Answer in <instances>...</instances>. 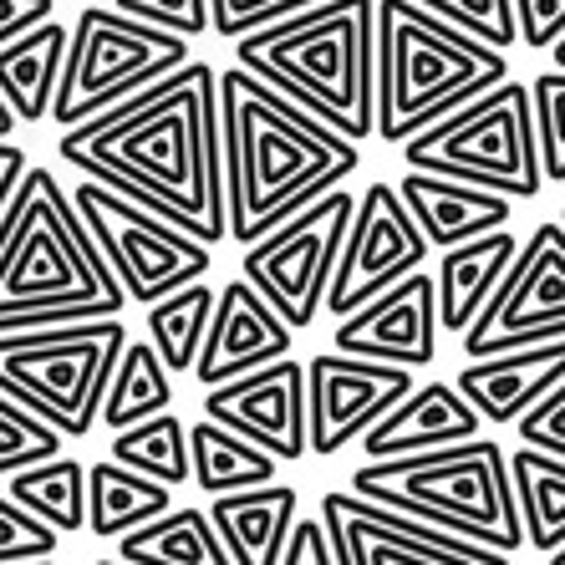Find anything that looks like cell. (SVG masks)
<instances>
[{
  "label": "cell",
  "instance_id": "12",
  "mask_svg": "<svg viewBox=\"0 0 565 565\" xmlns=\"http://www.w3.org/2000/svg\"><path fill=\"white\" fill-rule=\"evenodd\" d=\"M565 337V224L540 220L520 239L510 270L463 331V362L520 352Z\"/></svg>",
  "mask_w": 565,
  "mask_h": 565
},
{
  "label": "cell",
  "instance_id": "20",
  "mask_svg": "<svg viewBox=\"0 0 565 565\" xmlns=\"http://www.w3.org/2000/svg\"><path fill=\"white\" fill-rule=\"evenodd\" d=\"M393 189H397V199H403V210L413 214V224H418V235L428 250H454L463 239L510 230V214H514V204L504 194L459 184V179H438V173L408 169Z\"/></svg>",
  "mask_w": 565,
  "mask_h": 565
},
{
  "label": "cell",
  "instance_id": "7",
  "mask_svg": "<svg viewBox=\"0 0 565 565\" xmlns=\"http://www.w3.org/2000/svg\"><path fill=\"white\" fill-rule=\"evenodd\" d=\"M403 148V163L413 173H438L459 184L489 189V194L535 199L545 189L530 132V87L520 77H504L484 97L463 103L459 113L418 128Z\"/></svg>",
  "mask_w": 565,
  "mask_h": 565
},
{
  "label": "cell",
  "instance_id": "36",
  "mask_svg": "<svg viewBox=\"0 0 565 565\" xmlns=\"http://www.w3.org/2000/svg\"><path fill=\"white\" fill-rule=\"evenodd\" d=\"M210 6V31L214 36H250V31H265L276 26V21H286V15H301L311 11V6H321V0H204Z\"/></svg>",
  "mask_w": 565,
  "mask_h": 565
},
{
  "label": "cell",
  "instance_id": "35",
  "mask_svg": "<svg viewBox=\"0 0 565 565\" xmlns=\"http://www.w3.org/2000/svg\"><path fill=\"white\" fill-rule=\"evenodd\" d=\"M418 11H428L434 21L463 31V36L484 41L489 52H510L514 46V15L510 0H413Z\"/></svg>",
  "mask_w": 565,
  "mask_h": 565
},
{
  "label": "cell",
  "instance_id": "39",
  "mask_svg": "<svg viewBox=\"0 0 565 565\" xmlns=\"http://www.w3.org/2000/svg\"><path fill=\"white\" fill-rule=\"evenodd\" d=\"M514 434H520V448H535V454L565 459V382L545 387V393L514 418Z\"/></svg>",
  "mask_w": 565,
  "mask_h": 565
},
{
  "label": "cell",
  "instance_id": "5",
  "mask_svg": "<svg viewBox=\"0 0 565 565\" xmlns=\"http://www.w3.org/2000/svg\"><path fill=\"white\" fill-rule=\"evenodd\" d=\"M372 56H377L372 132L393 148L510 77L504 52H489L484 41L434 21L413 0H377Z\"/></svg>",
  "mask_w": 565,
  "mask_h": 565
},
{
  "label": "cell",
  "instance_id": "33",
  "mask_svg": "<svg viewBox=\"0 0 565 565\" xmlns=\"http://www.w3.org/2000/svg\"><path fill=\"white\" fill-rule=\"evenodd\" d=\"M530 87V132H535V158L540 179L565 184V72L555 56L551 72H540Z\"/></svg>",
  "mask_w": 565,
  "mask_h": 565
},
{
  "label": "cell",
  "instance_id": "21",
  "mask_svg": "<svg viewBox=\"0 0 565 565\" xmlns=\"http://www.w3.org/2000/svg\"><path fill=\"white\" fill-rule=\"evenodd\" d=\"M555 382H565V337L463 362L454 377V393L479 413V423H514Z\"/></svg>",
  "mask_w": 565,
  "mask_h": 565
},
{
  "label": "cell",
  "instance_id": "28",
  "mask_svg": "<svg viewBox=\"0 0 565 565\" xmlns=\"http://www.w3.org/2000/svg\"><path fill=\"white\" fill-rule=\"evenodd\" d=\"M158 413H173V372L163 367L153 356V347L138 337V342H122L118 362L107 372V387H103V403H97V418L122 434L132 423L158 418Z\"/></svg>",
  "mask_w": 565,
  "mask_h": 565
},
{
  "label": "cell",
  "instance_id": "40",
  "mask_svg": "<svg viewBox=\"0 0 565 565\" xmlns=\"http://www.w3.org/2000/svg\"><path fill=\"white\" fill-rule=\"evenodd\" d=\"M514 41H525L530 52H555L565 26V0H510Z\"/></svg>",
  "mask_w": 565,
  "mask_h": 565
},
{
  "label": "cell",
  "instance_id": "8",
  "mask_svg": "<svg viewBox=\"0 0 565 565\" xmlns=\"http://www.w3.org/2000/svg\"><path fill=\"white\" fill-rule=\"evenodd\" d=\"M122 342H128V327L118 316L6 331L0 337V393L31 408L62 438H87Z\"/></svg>",
  "mask_w": 565,
  "mask_h": 565
},
{
  "label": "cell",
  "instance_id": "17",
  "mask_svg": "<svg viewBox=\"0 0 565 565\" xmlns=\"http://www.w3.org/2000/svg\"><path fill=\"white\" fill-rule=\"evenodd\" d=\"M331 352L356 356V362H393V367H428L438 356V306L434 276L413 270L408 280L387 286L367 306L337 321Z\"/></svg>",
  "mask_w": 565,
  "mask_h": 565
},
{
  "label": "cell",
  "instance_id": "10",
  "mask_svg": "<svg viewBox=\"0 0 565 565\" xmlns=\"http://www.w3.org/2000/svg\"><path fill=\"white\" fill-rule=\"evenodd\" d=\"M66 199H72L82 230L93 235L97 255H103V265L113 270L118 290L128 296V306L132 301L153 306V301H163V296H173L179 286H189V280L210 276L214 255L204 250L199 239L179 235L169 220L138 210L132 199L113 194V189L93 184V179H82Z\"/></svg>",
  "mask_w": 565,
  "mask_h": 565
},
{
  "label": "cell",
  "instance_id": "44",
  "mask_svg": "<svg viewBox=\"0 0 565 565\" xmlns=\"http://www.w3.org/2000/svg\"><path fill=\"white\" fill-rule=\"evenodd\" d=\"M11 132H15V118H11V107L0 103V143H6V138H11Z\"/></svg>",
  "mask_w": 565,
  "mask_h": 565
},
{
  "label": "cell",
  "instance_id": "24",
  "mask_svg": "<svg viewBox=\"0 0 565 565\" xmlns=\"http://www.w3.org/2000/svg\"><path fill=\"white\" fill-rule=\"evenodd\" d=\"M62 56H66V26L56 15L41 21L36 31H26V36H15L11 46H0V103L11 107L15 122L52 118Z\"/></svg>",
  "mask_w": 565,
  "mask_h": 565
},
{
  "label": "cell",
  "instance_id": "43",
  "mask_svg": "<svg viewBox=\"0 0 565 565\" xmlns=\"http://www.w3.org/2000/svg\"><path fill=\"white\" fill-rule=\"evenodd\" d=\"M26 148L15 143V138H6L0 143V214H6V204H11V194H15V184H21V173H26Z\"/></svg>",
  "mask_w": 565,
  "mask_h": 565
},
{
  "label": "cell",
  "instance_id": "15",
  "mask_svg": "<svg viewBox=\"0 0 565 565\" xmlns=\"http://www.w3.org/2000/svg\"><path fill=\"white\" fill-rule=\"evenodd\" d=\"M327 545L337 555V565H510V555L469 545L454 530H438L428 520H413L393 530L382 525V510L372 500H356L352 489H331L321 494L316 510Z\"/></svg>",
  "mask_w": 565,
  "mask_h": 565
},
{
  "label": "cell",
  "instance_id": "6",
  "mask_svg": "<svg viewBox=\"0 0 565 565\" xmlns=\"http://www.w3.org/2000/svg\"><path fill=\"white\" fill-rule=\"evenodd\" d=\"M352 494L372 500L382 510L413 514L438 530H454L469 545L514 555L525 540L514 525L510 473H504V448L489 438L448 444L413 459H377L352 469Z\"/></svg>",
  "mask_w": 565,
  "mask_h": 565
},
{
  "label": "cell",
  "instance_id": "19",
  "mask_svg": "<svg viewBox=\"0 0 565 565\" xmlns=\"http://www.w3.org/2000/svg\"><path fill=\"white\" fill-rule=\"evenodd\" d=\"M479 434H484V423L454 393V382H423L408 397H397L356 444H362L367 463H377V459L434 454V448H448V444H469Z\"/></svg>",
  "mask_w": 565,
  "mask_h": 565
},
{
  "label": "cell",
  "instance_id": "25",
  "mask_svg": "<svg viewBox=\"0 0 565 565\" xmlns=\"http://www.w3.org/2000/svg\"><path fill=\"white\" fill-rule=\"evenodd\" d=\"M504 473H510V504L520 540L540 555L565 551V459L535 454V448H514L504 454Z\"/></svg>",
  "mask_w": 565,
  "mask_h": 565
},
{
  "label": "cell",
  "instance_id": "13",
  "mask_svg": "<svg viewBox=\"0 0 565 565\" xmlns=\"http://www.w3.org/2000/svg\"><path fill=\"white\" fill-rule=\"evenodd\" d=\"M428 245H423L413 214L403 210L393 184H367L352 204V224L342 239V260L331 270V286L321 296V311H331L337 321L352 316L356 306H367L372 296H382L387 286L408 280L413 270H423Z\"/></svg>",
  "mask_w": 565,
  "mask_h": 565
},
{
  "label": "cell",
  "instance_id": "31",
  "mask_svg": "<svg viewBox=\"0 0 565 565\" xmlns=\"http://www.w3.org/2000/svg\"><path fill=\"white\" fill-rule=\"evenodd\" d=\"M214 311V286L210 280H189L173 296L148 306V337L143 342L153 347V356L169 372H194V356L204 347V327H210Z\"/></svg>",
  "mask_w": 565,
  "mask_h": 565
},
{
  "label": "cell",
  "instance_id": "18",
  "mask_svg": "<svg viewBox=\"0 0 565 565\" xmlns=\"http://www.w3.org/2000/svg\"><path fill=\"white\" fill-rule=\"evenodd\" d=\"M290 342H296V331H290L245 280H224V286L214 290L204 347H199V356H194V377L204 382V387L235 382V377H245V372L270 367V362L290 356Z\"/></svg>",
  "mask_w": 565,
  "mask_h": 565
},
{
  "label": "cell",
  "instance_id": "46",
  "mask_svg": "<svg viewBox=\"0 0 565 565\" xmlns=\"http://www.w3.org/2000/svg\"><path fill=\"white\" fill-rule=\"evenodd\" d=\"M97 565H122V561H97Z\"/></svg>",
  "mask_w": 565,
  "mask_h": 565
},
{
  "label": "cell",
  "instance_id": "1",
  "mask_svg": "<svg viewBox=\"0 0 565 565\" xmlns=\"http://www.w3.org/2000/svg\"><path fill=\"white\" fill-rule=\"evenodd\" d=\"M56 158L82 169V179L169 220L204 250L224 239L220 97L210 62H184L148 93L66 128L56 138Z\"/></svg>",
  "mask_w": 565,
  "mask_h": 565
},
{
  "label": "cell",
  "instance_id": "26",
  "mask_svg": "<svg viewBox=\"0 0 565 565\" xmlns=\"http://www.w3.org/2000/svg\"><path fill=\"white\" fill-rule=\"evenodd\" d=\"M169 510H173V489L153 484V479L122 469L113 459L87 463V525L82 530H93L103 540H122L128 530L148 525V520Z\"/></svg>",
  "mask_w": 565,
  "mask_h": 565
},
{
  "label": "cell",
  "instance_id": "3",
  "mask_svg": "<svg viewBox=\"0 0 565 565\" xmlns=\"http://www.w3.org/2000/svg\"><path fill=\"white\" fill-rule=\"evenodd\" d=\"M128 311L93 235L82 230L52 169L26 163L11 194V230L0 239V337Z\"/></svg>",
  "mask_w": 565,
  "mask_h": 565
},
{
  "label": "cell",
  "instance_id": "30",
  "mask_svg": "<svg viewBox=\"0 0 565 565\" xmlns=\"http://www.w3.org/2000/svg\"><path fill=\"white\" fill-rule=\"evenodd\" d=\"M118 561L122 565H230L220 535H214L210 514L184 504L148 520V525L128 530L118 540Z\"/></svg>",
  "mask_w": 565,
  "mask_h": 565
},
{
  "label": "cell",
  "instance_id": "45",
  "mask_svg": "<svg viewBox=\"0 0 565 565\" xmlns=\"http://www.w3.org/2000/svg\"><path fill=\"white\" fill-rule=\"evenodd\" d=\"M26 565H56V561H26Z\"/></svg>",
  "mask_w": 565,
  "mask_h": 565
},
{
  "label": "cell",
  "instance_id": "16",
  "mask_svg": "<svg viewBox=\"0 0 565 565\" xmlns=\"http://www.w3.org/2000/svg\"><path fill=\"white\" fill-rule=\"evenodd\" d=\"M204 418L220 423L224 434L245 438L276 463L306 459V377L301 362H270L235 382L204 387Z\"/></svg>",
  "mask_w": 565,
  "mask_h": 565
},
{
  "label": "cell",
  "instance_id": "38",
  "mask_svg": "<svg viewBox=\"0 0 565 565\" xmlns=\"http://www.w3.org/2000/svg\"><path fill=\"white\" fill-rule=\"evenodd\" d=\"M26 561H56V535L0 494V565H26Z\"/></svg>",
  "mask_w": 565,
  "mask_h": 565
},
{
  "label": "cell",
  "instance_id": "22",
  "mask_svg": "<svg viewBox=\"0 0 565 565\" xmlns=\"http://www.w3.org/2000/svg\"><path fill=\"white\" fill-rule=\"evenodd\" d=\"M210 525L230 565H280L290 525L301 520V494L290 484H255L210 500Z\"/></svg>",
  "mask_w": 565,
  "mask_h": 565
},
{
  "label": "cell",
  "instance_id": "29",
  "mask_svg": "<svg viewBox=\"0 0 565 565\" xmlns=\"http://www.w3.org/2000/svg\"><path fill=\"white\" fill-rule=\"evenodd\" d=\"M280 463L270 454H260L255 444L245 438L224 434L220 423L199 418L189 428V484H199L210 500L220 494H239V489H255V484H276Z\"/></svg>",
  "mask_w": 565,
  "mask_h": 565
},
{
  "label": "cell",
  "instance_id": "9",
  "mask_svg": "<svg viewBox=\"0 0 565 565\" xmlns=\"http://www.w3.org/2000/svg\"><path fill=\"white\" fill-rule=\"evenodd\" d=\"M189 62V41L169 31L138 26L113 6H87L66 31L62 77H56L52 118L56 128H77L107 107L148 93L153 82L173 77Z\"/></svg>",
  "mask_w": 565,
  "mask_h": 565
},
{
  "label": "cell",
  "instance_id": "32",
  "mask_svg": "<svg viewBox=\"0 0 565 565\" xmlns=\"http://www.w3.org/2000/svg\"><path fill=\"white\" fill-rule=\"evenodd\" d=\"M113 463L143 473L153 484H189V423L179 413H158L113 434Z\"/></svg>",
  "mask_w": 565,
  "mask_h": 565
},
{
  "label": "cell",
  "instance_id": "27",
  "mask_svg": "<svg viewBox=\"0 0 565 565\" xmlns=\"http://www.w3.org/2000/svg\"><path fill=\"white\" fill-rule=\"evenodd\" d=\"M6 500L21 504L52 535H72L87 525V463L56 454V459L6 473Z\"/></svg>",
  "mask_w": 565,
  "mask_h": 565
},
{
  "label": "cell",
  "instance_id": "2",
  "mask_svg": "<svg viewBox=\"0 0 565 565\" xmlns=\"http://www.w3.org/2000/svg\"><path fill=\"white\" fill-rule=\"evenodd\" d=\"M214 97H220L224 239L255 245L290 214L342 189L362 163L356 143H347L342 132L316 122L239 66L214 72Z\"/></svg>",
  "mask_w": 565,
  "mask_h": 565
},
{
  "label": "cell",
  "instance_id": "14",
  "mask_svg": "<svg viewBox=\"0 0 565 565\" xmlns=\"http://www.w3.org/2000/svg\"><path fill=\"white\" fill-rule=\"evenodd\" d=\"M306 377V454L331 459L347 444L367 434L397 397H408L418 382L393 362H356L342 352H321L301 362Z\"/></svg>",
  "mask_w": 565,
  "mask_h": 565
},
{
  "label": "cell",
  "instance_id": "34",
  "mask_svg": "<svg viewBox=\"0 0 565 565\" xmlns=\"http://www.w3.org/2000/svg\"><path fill=\"white\" fill-rule=\"evenodd\" d=\"M62 444L66 438L56 434V428H46L31 408H21L15 397L0 393V479L15 469H31V463H41V459H56Z\"/></svg>",
  "mask_w": 565,
  "mask_h": 565
},
{
  "label": "cell",
  "instance_id": "42",
  "mask_svg": "<svg viewBox=\"0 0 565 565\" xmlns=\"http://www.w3.org/2000/svg\"><path fill=\"white\" fill-rule=\"evenodd\" d=\"M52 15H56V0H0V46H11L15 36L36 31Z\"/></svg>",
  "mask_w": 565,
  "mask_h": 565
},
{
  "label": "cell",
  "instance_id": "4",
  "mask_svg": "<svg viewBox=\"0 0 565 565\" xmlns=\"http://www.w3.org/2000/svg\"><path fill=\"white\" fill-rule=\"evenodd\" d=\"M372 11L377 0H321L311 11L239 36L235 66L331 132H342L347 143H367L377 93Z\"/></svg>",
  "mask_w": 565,
  "mask_h": 565
},
{
  "label": "cell",
  "instance_id": "23",
  "mask_svg": "<svg viewBox=\"0 0 565 565\" xmlns=\"http://www.w3.org/2000/svg\"><path fill=\"white\" fill-rule=\"evenodd\" d=\"M520 235L514 230H494V235L463 239L454 250H444L434 276V306H438V331H469V321L484 311V301L494 296V286L504 280Z\"/></svg>",
  "mask_w": 565,
  "mask_h": 565
},
{
  "label": "cell",
  "instance_id": "41",
  "mask_svg": "<svg viewBox=\"0 0 565 565\" xmlns=\"http://www.w3.org/2000/svg\"><path fill=\"white\" fill-rule=\"evenodd\" d=\"M280 565H337L321 520H306L301 514V520L290 525V540H286V551H280Z\"/></svg>",
  "mask_w": 565,
  "mask_h": 565
},
{
  "label": "cell",
  "instance_id": "37",
  "mask_svg": "<svg viewBox=\"0 0 565 565\" xmlns=\"http://www.w3.org/2000/svg\"><path fill=\"white\" fill-rule=\"evenodd\" d=\"M113 11L138 21V26L169 31V36H210V6L204 0H113Z\"/></svg>",
  "mask_w": 565,
  "mask_h": 565
},
{
  "label": "cell",
  "instance_id": "11",
  "mask_svg": "<svg viewBox=\"0 0 565 565\" xmlns=\"http://www.w3.org/2000/svg\"><path fill=\"white\" fill-rule=\"evenodd\" d=\"M352 189H331L301 214L276 224L265 239L245 245V286L260 296L290 331H306L321 316V296L331 286V270L342 260V239L352 224Z\"/></svg>",
  "mask_w": 565,
  "mask_h": 565
}]
</instances>
